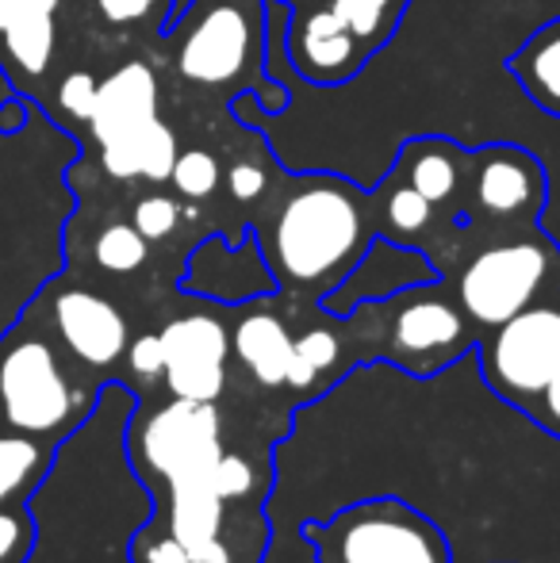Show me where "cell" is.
Listing matches in <instances>:
<instances>
[{"label":"cell","mask_w":560,"mask_h":563,"mask_svg":"<svg viewBox=\"0 0 560 563\" xmlns=\"http://www.w3.org/2000/svg\"><path fill=\"white\" fill-rule=\"evenodd\" d=\"M180 284L185 291L216 299V303H250V299H265L277 291V276H273L257 238H246V242L208 238L193 253Z\"/></svg>","instance_id":"cell-11"},{"label":"cell","mask_w":560,"mask_h":563,"mask_svg":"<svg viewBox=\"0 0 560 563\" xmlns=\"http://www.w3.org/2000/svg\"><path fill=\"white\" fill-rule=\"evenodd\" d=\"M507 69L523 85L526 100L546 115L560 119V15L541 23L507 58Z\"/></svg>","instance_id":"cell-20"},{"label":"cell","mask_w":560,"mask_h":563,"mask_svg":"<svg viewBox=\"0 0 560 563\" xmlns=\"http://www.w3.org/2000/svg\"><path fill=\"white\" fill-rule=\"evenodd\" d=\"M162 379L173 399L216 402L227 384V364H165Z\"/></svg>","instance_id":"cell-26"},{"label":"cell","mask_w":560,"mask_h":563,"mask_svg":"<svg viewBox=\"0 0 560 563\" xmlns=\"http://www.w3.org/2000/svg\"><path fill=\"white\" fill-rule=\"evenodd\" d=\"M342 356V338L327 327H315L307 334L292 338V364H288V379L284 384L304 391V387H315L319 376H327L330 368Z\"/></svg>","instance_id":"cell-23"},{"label":"cell","mask_w":560,"mask_h":563,"mask_svg":"<svg viewBox=\"0 0 560 563\" xmlns=\"http://www.w3.org/2000/svg\"><path fill=\"white\" fill-rule=\"evenodd\" d=\"M165 364H227L231 334L216 314H180L162 330Z\"/></svg>","instance_id":"cell-22"},{"label":"cell","mask_w":560,"mask_h":563,"mask_svg":"<svg viewBox=\"0 0 560 563\" xmlns=\"http://www.w3.org/2000/svg\"><path fill=\"white\" fill-rule=\"evenodd\" d=\"M35 549V518L28 506H0V563H28Z\"/></svg>","instance_id":"cell-29"},{"label":"cell","mask_w":560,"mask_h":563,"mask_svg":"<svg viewBox=\"0 0 560 563\" xmlns=\"http://www.w3.org/2000/svg\"><path fill=\"white\" fill-rule=\"evenodd\" d=\"M438 280V268L419 250H407L396 238H373L361 261L319 299L322 311L345 319L365 303H388L399 291Z\"/></svg>","instance_id":"cell-10"},{"label":"cell","mask_w":560,"mask_h":563,"mask_svg":"<svg viewBox=\"0 0 560 563\" xmlns=\"http://www.w3.org/2000/svg\"><path fill=\"white\" fill-rule=\"evenodd\" d=\"M219 177H223V169H219V162L208 150H180L169 173L173 188H177L185 200H208L219 188Z\"/></svg>","instance_id":"cell-27"},{"label":"cell","mask_w":560,"mask_h":563,"mask_svg":"<svg viewBox=\"0 0 560 563\" xmlns=\"http://www.w3.org/2000/svg\"><path fill=\"white\" fill-rule=\"evenodd\" d=\"M100 15L116 27H128V23H139L146 20L150 12L157 8V0H97Z\"/></svg>","instance_id":"cell-37"},{"label":"cell","mask_w":560,"mask_h":563,"mask_svg":"<svg viewBox=\"0 0 560 563\" xmlns=\"http://www.w3.org/2000/svg\"><path fill=\"white\" fill-rule=\"evenodd\" d=\"M396 314H392V353L388 361L404 364V368L430 376L433 368H446L461 353L472 349L469 319L457 307V299L438 296L433 284H419V288L399 291Z\"/></svg>","instance_id":"cell-8"},{"label":"cell","mask_w":560,"mask_h":563,"mask_svg":"<svg viewBox=\"0 0 560 563\" xmlns=\"http://www.w3.org/2000/svg\"><path fill=\"white\" fill-rule=\"evenodd\" d=\"M58 0H0V62L15 85L46 74L54 58Z\"/></svg>","instance_id":"cell-14"},{"label":"cell","mask_w":560,"mask_h":563,"mask_svg":"<svg viewBox=\"0 0 560 563\" xmlns=\"http://www.w3.org/2000/svg\"><path fill=\"white\" fill-rule=\"evenodd\" d=\"M296 27H288V58L299 77L315 85H338L358 74V38L342 27L334 12H307L292 15Z\"/></svg>","instance_id":"cell-13"},{"label":"cell","mask_w":560,"mask_h":563,"mask_svg":"<svg viewBox=\"0 0 560 563\" xmlns=\"http://www.w3.org/2000/svg\"><path fill=\"white\" fill-rule=\"evenodd\" d=\"M208 479H211V490H216L223 503H239V498H246L250 490L257 487L254 464H250L246 456H239V452H219Z\"/></svg>","instance_id":"cell-30"},{"label":"cell","mask_w":560,"mask_h":563,"mask_svg":"<svg viewBox=\"0 0 560 563\" xmlns=\"http://www.w3.org/2000/svg\"><path fill=\"white\" fill-rule=\"evenodd\" d=\"M128 452L135 472L146 483L211 475V464L223 452L216 407L196 399H173L165 407L150 410L139 422H131Z\"/></svg>","instance_id":"cell-7"},{"label":"cell","mask_w":560,"mask_h":563,"mask_svg":"<svg viewBox=\"0 0 560 563\" xmlns=\"http://www.w3.org/2000/svg\"><path fill=\"white\" fill-rule=\"evenodd\" d=\"M54 452L58 449L35 438L0 430V506H28L31 495L51 475Z\"/></svg>","instance_id":"cell-21"},{"label":"cell","mask_w":560,"mask_h":563,"mask_svg":"<svg viewBox=\"0 0 560 563\" xmlns=\"http://www.w3.org/2000/svg\"><path fill=\"white\" fill-rule=\"evenodd\" d=\"M373 242L365 196L353 180L315 173L284 192L277 216L262 238L277 288L322 299Z\"/></svg>","instance_id":"cell-1"},{"label":"cell","mask_w":560,"mask_h":563,"mask_svg":"<svg viewBox=\"0 0 560 563\" xmlns=\"http://www.w3.org/2000/svg\"><path fill=\"white\" fill-rule=\"evenodd\" d=\"M157 119V77L146 62H128L112 77L97 85V104H92L89 126L92 139L105 142L131 134Z\"/></svg>","instance_id":"cell-15"},{"label":"cell","mask_w":560,"mask_h":563,"mask_svg":"<svg viewBox=\"0 0 560 563\" xmlns=\"http://www.w3.org/2000/svg\"><path fill=\"white\" fill-rule=\"evenodd\" d=\"M97 77L85 74V69H77V74H66L58 85V108L66 112L69 119H77V123H89L92 115V104H97Z\"/></svg>","instance_id":"cell-33"},{"label":"cell","mask_w":560,"mask_h":563,"mask_svg":"<svg viewBox=\"0 0 560 563\" xmlns=\"http://www.w3.org/2000/svg\"><path fill=\"white\" fill-rule=\"evenodd\" d=\"M28 314H35L46 334L58 341L62 353L97 384L100 376L120 368L131 345V327L120 307L81 284H46L28 307Z\"/></svg>","instance_id":"cell-6"},{"label":"cell","mask_w":560,"mask_h":563,"mask_svg":"<svg viewBox=\"0 0 560 563\" xmlns=\"http://www.w3.org/2000/svg\"><path fill=\"white\" fill-rule=\"evenodd\" d=\"M131 560L135 563H193L188 549L177 541L173 533H139L135 537V549H131Z\"/></svg>","instance_id":"cell-34"},{"label":"cell","mask_w":560,"mask_h":563,"mask_svg":"<svg viewBox=\"0 0 560 563\" xmlns=\"http://www.w3.org/2000/svg\"><path fill=\"white\" fill-rule=\"evenodd\" d=\"M560 291V250L549 238H515L480 250L457 280V307L469 327L492 330L510 314Z\"/></svg>","instance_id":"cell-4"},{"label":"cell","mask_w":560,"mask_h":563,"mask_svg":"<svg viewBox=\"0 0 560 563\" xmlns=\"http://www.w3.org/2000/svg\"><path fill=\"white\" fill-rule=\"evenodd\" d=\"M131 223H135V230L146 242H165V238H173V230L180 227V203L165 192H150L135 203Z\"/></svg>","instance_id":"cell-28"},{"label":"cell","mask_w":560,"mask_h":563,"mask_svg":"<svg viewBox=\"0 0 560 563\" xmlns=\"http://www.w3.org/2000/svg\"><path fill=\"white\" fill-rule=\"evenodd\" d=\"M193 8H196V0H169V15L162 20V35H165V31L177 27V23L185 20V15L193 12Z\"/></svg>","instance_id":"cell-38"},{"label":"cell","mask_w":560,"mask_h":563,"mask_svg":"<svg viewBox=\"0 0 560 563\" xmlns=\"http://www.w3.org/2000/svg\"><path fill=\"white\" fill-rule=\"evenodd\" d=\"M12 131H20V100H8L0 108V134H12Z\"/></svg>","instance_id":"cell-39"},{"label":"cell","mask_w":560,"mask_h":563,"mask_svg":"<svg viewBox=\"0 0 560 563\" xmlns=\"http://www.w3.org/2000/svg\"><path fill=\"white\" fill-rule=\"evenodd\" d=\"M392 0H334L330 12L342 20V27L350 31L358 43L376 38V31L384 27V15H388Z\"/></svg>","instance_id":"cell-31"},{"label":"cell","mask_w":560,"mask_h":563,"mask_svg":"<svg viewBox=\"0 0 560 563\" xmlns=\"http://www.w3.org/2000/svg\"><path fill=\"white\" fill-rule=\"evenodd\" d=\"M319 563H453L449 541L404 498H365L307 526Z\"/></svg>","instance_id":"cell-3"},{"label":"cell","mask_w":560,"mask_h":563,"mask_svg":"<svg viewBox=\"0 0 560 563\" xmlns=\"http://www.w3.org/2000/svg\"><path fill=\"white\" fill-rule=\"evenodd\" d=\"M476 356L487 387L526 415L560 361V291L484 330Z\"/></svg>","instance_id":"cell-5"},{"label":"cell","mask_w":560,"mask_h":563,"mask_svg":"<svg viewBox=\"0 0 560 563\" xmlns=\"http://www.w3.org/2000/svg\"><path fill=\"white\" fill-rule=\"evenodd\" d=\"M526 418H530V422H538L546 433H553V438H560V361H557L553 376H549V384L541 387V395L530 402Z\"/></svg>","instance_id":"cell-35"},{"label":"cell","mask_w":560,"mask_h":563,"mask_svg":"<svg viewBox=\"0 0 560 563\" xmlns=\"http://www.w3.org/2000/svg\"><path fill=\"white\" fill-rule=\"evenodd\" d=\"M464 169H469V154L446 139H415L399 154V177L433 208L453 203V196L461 192Z\"/></svg>","instance_id":"cell-19"},{"label":"cell","mask_w":560,"mask_h":563,"mask_svg":"<svg viewBox=\"0 0 560 563\" xmlns=\"http://www.w3.org/2000/svg\"><path fill=\"white\" fill-rule=\"evenodd\" d=\"M123 364H128L131 379L142 387L157 384L165 376V349H162V334H139L123 353Z\"/></svg>","instance_id":"cell-32"},{"label":"cell","mask_w":560,"mask_h":563,"mask_svg":"<svg viewBox=\"0 0 560 563\" xmlns=\"http://www.w3.org/2000/svg\"><path fill=\"white\" fill-rule=\"evenodd\" d=\"M227 188L239 203H250L265 192V173L254 162H234L231 173H227Z\"/></svg>","instance_id":"cell-36"},{"label":"cell","mask_w":560,"mask_h":563,"mask_svg":"<svg viewBox=\"0 0 560 563\" xmlns=\"http://www.w3.org/2000/svg\"><path fill=\"white\" fill-rule=\"evenodd\" d=\"M250 46H254L250 15L239 4H216L180 43L177 69L193 85H227L246 69Z\"/></svg>","instance_id":"cell-12"},{"label":"cell","mask_w":560,"mask_h":563,"mask_svg":"<svg viewBox=\"0 0 560 563\" xmlns=\"http://www.w3.org/2000/svg\"><path fill=\"white\" fill-rule=\"evenodd\" d=\"M100 384L85 376L43 330L35 314L23 311L0 338V430L23 433L58 449L69 441L97 407Z\"/></svg>","instance_id":"cell-2"},{"label":"cell","mask_w":560,"mask_h":563,"mask_svg":"<svg viewBox=\"0 0 560 563\" xmlns=\"http://www.w3.org/2000/svg\"><path fill=\"white\" fill-rule=\"evenodd\" d=\"M469 185L476 208L492 219H538L549 196L538 157L507 142H495L469 157Z\"/></svg>","instance_id":"cell-9"},{"label":"cell","mask_w":560,"mask_h":563,"mask_svg":"<svg viewBox=\"0 0 560 563\" xmlns=\"http://www.w3.org/2000/svg\"><path fill=\"white\" fill-rule=\"evenodd\" d=\"M177 134L173 126H165L162 119L139 126L131 134H120V139L105 142L100 146V162H105V173L116 180H169L173 162H177Z\"/></svg>","instance_id":"cell-17"},{"label":"cell","mask_w":560,"mask_h":563,"mask_svg":"<svg viewBox=\"0 0 560 563\" xmlns=\"http://www.w3.org/2000/svg\"><path fill=\"white\" fill-rule=\"evenodd\" d=\"M231 353L262 387H284L292 364V334L265 307H250L231 330Z\"/></svg>","instance_id":"cell-16"},{"label":"cell","mask_w":560,"mask_h":563,"mask_svg":"<svg viewBox=\"0 0 560 563\" xmlns=\"http://www.w3.org/2000/svg\"><path fill=\"white\" fill-rule=\"evenodd\" d=\"M165 490H169V533L185 544L193 563H200L204 552L219 541L227 503L211 490L208 475L173 479V483H165Z\"/></svg>","instance_id":"cell-18"},{"label":"cell","mask_w":560,"mask_h":563,"mask_svg":"<svg viewBox=\"0 0 560 563\" xmlns=\"http://www.w3.org/2000/svg\"><path fill=\"white\" fill-rule=\"evenodd\" d=\"M150 242L139 234L135 223H108L92 242V261L112 276H131L146 265Z\"/></svg>","instance_id":"cell-24"},{"label":"cell","mask_w":560,"mask_h":563,"mask_svg":"<svg viewBox=\"0 0 560 563\" xmlns=\"http://www.w3.org/2000/svg\"><path fill=\"white\" fill-rule=\"evenodd\" d=\"M381 211H384V227L392 230L388 238H396V242H399V238H411V234H419V230L430 227L433 203L426 200V196L415 192V188L399 177L396 185H388V192H384V208Z\"/></svg>","instance_id":"cell-25"}]
</instances>
